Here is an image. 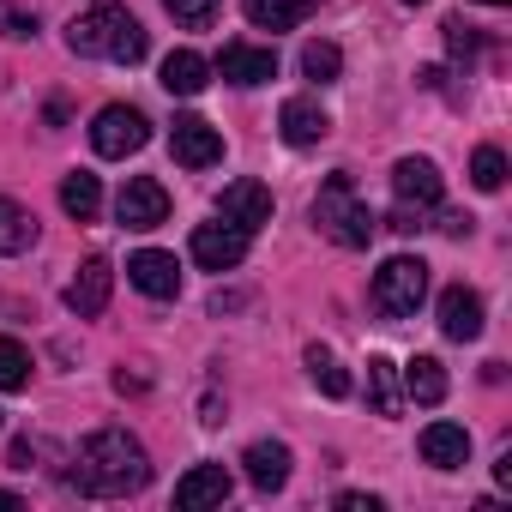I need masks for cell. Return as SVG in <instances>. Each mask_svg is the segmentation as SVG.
Here are the masks:
<instances>
[{
	"mask_svg": "<svg viewBox=\"0 0 512 512\" xmlns=\"http://www.w3.org/2000/svg\"><path fill=\"white\" fill-rule=\"evenodd\" d=\"M241 464H247V482L260 488V494H278L290 482V446L284 440H253L241 452Z\"/></svg>",
	"mask_w": 512,
	"mask_h": 512,
	"instance_id": "16",
	"label": "cell"
},
{
	"mask_svg": "<svg viewBox=\"0 0 512 512\" xmlns=\"http://www.w3.org/2000/svg\"><path fill=\"white\" fill-rule=\"evenodd\" d=\"M410 7H422V0H410Z\"/></svg>",
	"mask_w": 512,
	"mask_h": 512,
	"instance_id": "37",
	"label": "cell"
},
{
	"mask_svg": "<svg viewBox=\"0 0 512 512\" xmlns=\"http://www.w3.org/2000/svg\"><path fill=\"white\" fill-rule=\"evenodd\" d=\"M482 7H506V0H482Z\"/></svg>",
	"mask_w": 512,
	"mask_h": 512,
	"instance_id": "36",
	"label": "cell"
},
{
	"mask_svg": "<svg viewBox=\"0 0 512 512\" xmlns=\"http://www.w3.org/2000/svg\"><path fill=\"white\" fill-rule=\"evenodd\" d=\"M115 217H121L127 229H157V223H169V193H163V181L133 175V181L121 187V199H115Z\"/></svg>",
	"mask_w": 512,
	"mask_h": 512,
	"instance_id": "10",
	"label": "cell"
},
{
	"mask_svg": "<svg viewBox=\"0 0 512 512\" xmlns=\"http://www.w3.org/2000/svg\"><path fill=\"white\" fill-rule=\"evenodd\" d=\"M338 506H344V512H380L374 494H338Z\"/></svg>",
	"mask_w": 512,
	"mask_h": 512,
	"instance_id": "33",
	"label": "cell"
},
{
	"mask_svg": "<svg viewBox=\"0 0 512 512\" xmlns=\"http://www.w3.org/2000/svg\"><path fill=\"white\" fill-rule=\"evenodd\" d=\"M368 398L380 416H398L404 410V392H398V362L392 356H368Z\"/></svg>",
	"mask_w": 512,
	"mask_h": 512,
	"instance_id": "22",
	"label": "cell"
},
{
	"mask_svg": "<svg viewBox=\"0 0 512 512\" xmlns=\"http://www.w3.org/2000/svg\"><path fill=\"white\" fill-rule=\"evenodd\" d=\"M440 31H446V49H452V61H470V55L482 49V37H476V25H464V19H446Z\"/></svg>",
	"mask_w": 512,
	"mask_h": 512,
	"instance_id": "30",
	"label": "cell"
},
{
	"mask_svg": "<svg viewBox=\"0 0 512 512\" xmlns=\"http://www.w3.org/2000/svg\"><path fill=\"white\" fill-rule=\"evenodd\" d=\"M217 73L229 85H266V79H278V55L272 49H253V43H223Z\"/></svg>",
	"mask_w": 512,
	"mask_h": 512,
	"instance_id": "14",
	"label": "cell"
},
{
	"mask_svg": "<svg viewBox=\"0 0 512 512\" xmlns=\"http://www.w3.org/2000/svg\"><path fill=\"white\" fill-rule=\"evenodd\" d=\"M145 482H151V458L127 428H97V434L79 440V458H73V488L79 494L121 500V494H139Z\"/></svg>",
	"mask_w": 512,
	"mask_h": 512,
	"instance_id": "1",
	"label": "cell"
},
{
	"mask_svg": "<svg viewBox=\"0 0 512 512\" xmlns=\"http://www.w3.org/2000/svg\"><path fill=\"white\" fill-rule=\"evenodd\" d=\"M31 386V350L19 338H0V392H25Z\"/></svg>",
	"mask_w": 512,
	"mask_h": 512,
	"instance_id": "26",
	"label": "cell"
},
{
	"mask_svg": "<svg viewBox=\"0 0 512 512\" xmlns=\"http://www.w3.org/2000/svg\"><path fill=\"white\" fill-rule=\"evenodd\" d=\"M247 229H235V223H199L193 229V260L205 266V272H235L241 260H247Z\"/></svg>",
	"mask_w": 512,
	"mask_h": 512,
	"instance_id": "7",
	"label": "cell"
},
{
	"mask_svg": "<svg viewBox=\"0 0 512 512\" xmlns=\"http://www.w3.org/2000/svg\"><path fill=\"white\" fill-rule=\"evenodd\" d=\"M440 332H446L452 344L482 338V296H476V290H464V284L440 290Z\"/></svg>",
	"mask_w": 512,
	"mask_h": 512,
	"instance_id": "15",
	"label": "cell"
},
{
	"mask_svg": "<svg viewBox=\"0 0 512 512\" xmlns=\"http://www.w3.org/2000/svg\"><path fill=\"white\" fill-rule=\"evenodd\" d=\"M163 7H169V19H175V25H187V31H205V25L217 19V7H223V0H163Z\"/></svg>",
	"mask_w": 512,
	"mask_h": 512,
	"instance_id": "29",
	"label": "cell"
},
{
	"mask_svg": "<svg viewBox=\"0 0 512 512\" xmlns=\"http://www.w3.org/2000/svg\"><path fill=\"white\" fill-rule=\"evenodd\" d=\"M169 151H175L181 169H211V163H223V133L199 115H181L169 127Z\"/></svg>",
	"mask_w": 512,
	"mask_h": 512,
	"instance_id": "8",
	"label": "cell"
},
{
	"mask_svg": "<svg viewBox=\"0 0 512 512\" xmlns=\"http://www.w3.org/2000/svg\"><path fill=\"white\" fill-rule=\"evenodd\" d=\"M368 296H374V308L386 320H410L422 308V296H428V266L416 260V253H398V260H386L374 272V290Z\"/></svg>",
	"mask_w": 512,
	"mask_h": 512,
	"instance_id": "4",
	"label": "cell"
},
{
	"mask_svg": "<svg viewBox=\"0 0 512 512\" xmlns=\"http://www.w3.org/2000/svg\"><path fill=\"white\" fill-rule=\"evenodd\" d=\"M314 229L338 247H368L374 241V211L362 205L356 181L350 175H332L320 193H314Z\"/></svg>",
	"mask_w": 512,
	"mask_h": 512,
	"instance_id": "3",
	"label": "cell"
},
{
	"mask_svg": "<svg viewBox=\"0 0 512 512\" xmlns=\"http://www.w3.org/2000/svg\"><path fill=\"white\" fill-rule=\"evenodd\" d=\"M0 37H37V19L19 13L13 0H0Z\"/></svg>",
	"mask_w": 512,
	"mask_h": 512,
	"instance_id": "31",
	"label": "cell"
},
{
	"mask_svg": "<svg viewBox=\"0 0 512 512\" xmlns=\"http://www.w3.org/2000/svg\"><path fill=\"white\" fill-rule=\"evenodd\" d=\"M211 85V67H205V55H193V49H175L169 61H163V91L169 97H199Z\"/></svg>",
	"mask_w": 512,
	"mask_h": 512,
	"instance_id": "20",
	"label": "cell"
},
{
	"mask_svg": "<svg viewBox=\"0 0 512 512\" xmlns=\"http://www.w3.org/2000/svg\"><path fill=\"white\" fill-rule=\"evenodd\" d=\"M308 374H314V386H320L326 398H350V374L338 368V356H332L326 344H308Z\"/></svg>",
	"mask_w": 512,
	"mask_h": 512,
	"instance_id": "25",
	"label": "cell"
},
{
	"mask_svg": "<svg viewBox=\"0 0 512 512\" xmlns=\"http://www.w3.org/2000/svg\"><path fill=\"white\" fill-rule=\"evenodd\" d=\"M253 31H296L314 19V0H241Z\"/></svg>",
	"mask_w": 512,
	"mask_h": 512,
	"instance_id": "19",
	"label": "cell"
},
{
	"mask_svg": "<svg viewBox=\"0 0 512 512\" xmlns=\"http://www.w3.org/2000/svg\"><path fill=\"white\" fill-rule=\"evenodd\" d=\"M31 458H37V446H31V440H19V446H13V470H31Z\"/></svg>",
	"mask_w": 512,
	"mask_h": 512,
	"instance_id": "34",
	"label": "cell"
},
{
	"mask_svg": "<svg viewBox=\"0 0 512 512\" xmlns=\"http://www.w3.org/2000/svg\"><path fill=\"white\" fill-rule=\"evenodd\" d=\"M145 139H151V121L133 103H109L91 121V151L97 157H133V151H145Z\"/></svg>",
	"mask_w": 512,
	"mask_h": 512,
	"instance_id": "5",
	"label": "cell"
},
{
	"mask_svg": "<svg viewBox=\"0 0 512 512\" xmlns=\"http://www.w3.org/2000/svg\"><path fill=\"white\" fill-rule=\"evenodd\" d=\"M416 452H422V464H434V470H458V464L470 458V434H464L458 422H428V428L416 434Z\"/></svg>",
	"mask_w": 512,
	"mask_h": 512,
	"instance_id": "17",
	"label": "cell"
},
{
	"mask_svg": "<svg viewBox=\"0 0 512 512\" xmlns=\"http://www.w3.org/2000/svg\"><path fill=\"white\" fill-rule=\"evenodd\" d=\"M470 181H476L482 193H500V187H506V157H500L494 145H482V151L470 157Z\"/></svg>",
	"mask_w": 512,
	"mask_h": 512,
	"instance_id": "28",
	"label": "cell"
},
{
	"mask_svg": "<svg viewBox=\"0 0 512 512\" xmlns=\"http://www.w3.org/2000/svg\"><path fill=\"white\" fill-rule=\"evenodd\" d=\"M61 211H67V217H79V223H91V217L103 211V187H97V175H91V169H73V175L61 181Z\"/></svg>",
	"mask_w": 512,
	"mask_h": 512,
	"instance_id": "21",
	"label": "cell"
},
{
	"mask_svg": "<svg viewBox=\"0 0 512 512\" xmlns=\"http://www.w3.org/2000/svg\"><path fill=\"white\" fill-rule=\"evenodd\" d=\"M278 133H284L290 145H320V139L332 133V115H326L314 97H290V103L278 109Z\"/></svg>",
	"mask_w": 512,
	"mask_h": 512,
	"instance_id": "18",
	"label": "cell"
},
{
	"mask_svg": "<svg viewBox=\"0 0 512 512\" xmlns=\"http://www.w3.org/2000/svg\"><path fill=\"white\" fill-rule=\"evenodd\" d=\"M229 488H235V476H229L223 464H193V470L175 482V506H181V512L223 506V500H229Z\"/></svg>",
	"mask_w": 512,
	"mask_h": 512,
	"instance_id": "13",
	"label": "cell"
},
{
	"mask_svg": "<svg viewBox=\"0 0 512 512\" xmlns=\"http://www.w3.org/2000/svg\"><path fill=\"white\" fill-rule=\"evenodd\" d=\"M392 193H398V205L434 211L440 193H446V181H440V169H434L428 157H398V163H392Z\"/></svg>",
	"mask_w": 512,
	"mask_h": 512,
	"instance_id": "11",
	"label": "cell"
},
{
	"mask_svg": "<svg viewBox=\"0 0 512 512\" xmlns=\"http://www.w3.org/2000/svg\"><path fill=\"white\" fill-rule=\"evenodd\" d=\"M470 223H476L470 211H446V217H440V229H446L452 241H458V235H470Z\"/></svg>",
	"mask_w": 512,
	"mask_h": 512,
	"instance_id": "32",
	"label": "cell"
},
{
	"mask_svg": "<svg viewBox=\"0 0 512 512\" xmlns=\"http://www.w3.org/2000/svg\"><path fill=\"white\" fill-rule=\"evenodd\" d=\"M302 73H308L314 85H332V79L344 73V55H338V43H308V49H302Z\"/></svg>",
	"mask_w": 512,
	"mask_h": 512,
	"instance_id": "27",
	"label": "cell"
},
{
	"mask_svg": "<svg viewBox=\"0 0 512 512\" xmlns=\"http://www.w3.org/2000/svg\"><path fill=\"white\" fill-rule=\"evenodd\" d=\"M404 392H410L416 404H440V398H446V368H440V356H416V362L404 368Z\"/></svg>",
	"mask_w": 512,
	"mask_h": 512,
	"instance_id": "23",
	"label": "cell"
},
{
	"mask_svg": "<svg viewBox=\"0 0 512 512\" xmlns=\"http://www.w3.org/2000/svg\"><path fill=\"white\" fill-rule=\"evenodd\" d=\"M37 241V217L19 199H0V253H25Z\"/></svg>",
	"mask_w": 512,
	"mask_h": 512,
	"instance_id": "24",
	"label": "cell"
},
{
	"mask_svg": "<svg viewBox=\"0 0 512 512\" xmlns=\"http://www.w3.org/2000/svg\"><path fill=\"white\" fill-rule=\"evenodd\" d=\"M67 49L73 55H91V61L133 67V61H145V31H139V19L121 7V0H97L91 13H79L67 25Z\"/></svg>",
	"mask_w": 512,
	"mask_h": 512,
	"instance_id": "2",
	"label": "cell"
},
{
	"mask_svg": "<svg viewBox=\"0 0 512 512\" xmlns=\"http://www.w3.org/2000/svg\"><path fill=\"white\" fill-rule=\"evenodd\" d=\"M127 284L151 302H175L181 296V266H175V253L163 247H139L133 260H127Z\"/></svg>",
	"mask_w": 512,
	"mask_h": 512,
	"instance_id": "6",
	"label": "cell"
},
{
	"mask_svg": "<svg viewBox=\"0 0 512 512\" xmlns=\"http://www.w3.org/2000/svg\"><path fill=\"white\" fill-rule=\"evenodd\" d=\"M13 506H19V494H13V488H0V512H13Z\"/></svg>",
	"mask_w": 512,
	"mask_h": 512,
	"instance_id": "35",
	"label": "cell"
},
{
	"mask_svg": "<svg viewBox=\"0 0 512 512\" xmlns=\"http://www.w3.org/2000/svg\"><path fill=\"white\" fill-rule=\"evenodd\" d=\"M217 217L223 223H235V229H266L272 223V187H260V181H229L223 193H217Z\"/></svg>",
	"mask_w": 512,
	"mask_h": 512,
	"instance_id": "9",
	"label": "cell"
},
{
	"mask_svg": "<svg viewBox=\"0 0 512 512\" xmlns=\"http://www.w3.org/2000/svg\"><path fill=\"white\" fill-rule=\"evenodd\" d=\"M109 290H115V266L103 260V253H91V260L79 266V278L67 284V308H73L79 320H97V314L109 308Z\"/></svg>",
	"mask_w": 512,
	"mask_h": 512,
	"instance_id": "12",
	"label": "cell"
}]
</instances>
